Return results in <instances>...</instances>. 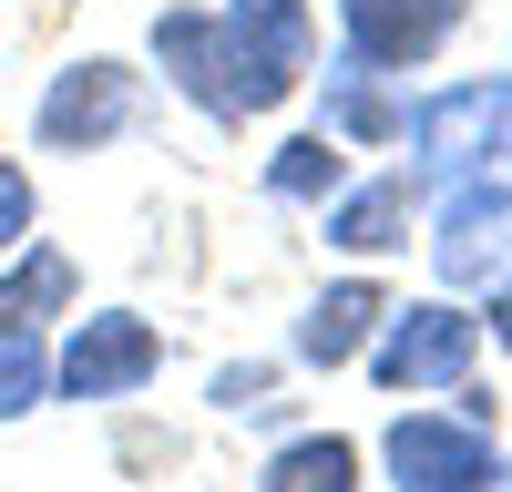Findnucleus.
<instances>
[{
  "instance_id": "obj_1",
  "label": "nucleus",
  "mask_w": 512,
  "mask_h": 492,
  "mask_svg": "<svg viewBox=\"0 0 512 492\" xmlns=\"http://www.w3.org/2000/svg\"><path fill=\"white\" fill-rule=\"evenodd\" d=\"M410 175L451 185V175H512V72H451L410 93Z\"/></svg>"
},
{
  "instance_id": "obj_2",
  "label": "nucleus",
  "mask_w": 512,
  "mask_h": 492,
  "mask_svg": "<svg viewBox=\"0 0 512 492\" xmlns=\"http://www.w3.org/2000/svg\"><path fill=\"white\" fill-rule=\"evenodd\" d=\"M164 328L144 308H72L52 328V400L72 410H123V400H144L164 380Z\"/></svg>"
},
{
  "instance_id": "obj_3",
  "label": "nucleus",
  "mask_w": 512,
  "mask_h": 492,
  "mask_svg": "<svg viewBox=\"0 0 512 492\" xmlns=\"http://www.w3.org/2000/svg\"><path fill=\"white\" fill-rule=\"evenodd\" d=\"M144 113H154V72H134L123 52H82V62H62L52 82H41V103H31V144L82 164V154L134 144Z\"/></svg>"
},
{
  "instance_id": "obj_4",
  "label": "nucleus",
  "mask_w": 512,
  "mask_h": 492,
  "mask_svg": "<svg viewBox=\"0 0 512 492\" xmlns=\"http://www.w3.org/2000/svg\"><path fill=\"white\" fill-rule=\"evenodd\" d=\"M482 308L472 298H390V318H379V339H369V380L390 390V400H431V390H461L482 369Z\"/></svg>"
},
{
  "instance_id": "obj_5",
  "label": "nucleus",
  "mask_w": 512,
  "mask_h": 492,
  "mask_svg": "<svg viewBox=\"0 0 512 492\" xmlns=\"http://www.w3.org/2000/svg\"><path fill=\"white\" fill-rule=\"evenodd\" d=\"M379 472H390V492H502L512 451H502V431L461 421V410L410 400L379 421Z\"/></svg>"
},
{
  "instance_id": "obj_6",
  "label": "nucleus",
  "mask_w": 512,
  "mask_h": 492,
  "mask_svg": "<svg viewBox=\"0 0 512 492\" xmlns=\"http://www.w3.org/2000/svg\"><path fill=\"white\" fill-rule=\"evenodd\" d=\"M420 246H431V277L451 287V298H492V287L512 277V175H451V185H431Z\"/></svg>"
},
{
  "instance_id": "obj_7",
  "label": "nucleus",
  "mask_w": 512,
  "mask_h": 492,
  "mask_svg": "<svg viewBox=\"0 0 512 492\" xmlns=\"http://www.w3.org/2000/svg\"><path fill=\"white\" fill-rule=\"evenodd\" d=\"M216 21H226V52H236L246 123L318 82V0H216Z\"/></svg>"
},
{
  "instance_id": "obj_8",
  "label": "nucleus",
  "mask_w": 512,
  "mask_h": 492,
  "mask_svg": "<svg viewBox=\"0 0 512 492\" xmlns=\"http://www.w3.org/2000/svg\"><path fill=\"white\" fill-rule=\"evenodd\" d=\"M144 52H154L164 93H175L185 113H205L216 134H246V93H236V52H226L216 0H164L154 31H144Z\"/></svg>"
},
{
  "instance_id": "obj_9",
  "label": "nucleus",
  "mask_w": 512,
  "mask_h": 492,
  "mask_svg": "<svg viewBox=\"0 0 512 492\" xmlns=\"http://www.w3.org/2000/svg\"><path fill=\"white\" fill-rule=\"evenodd\" d=\"M328 31H338L328 52L410 82V72H431L451 41L472 31V0H328Z\"/></svg>"
},
{
  "instance_id": "obj_10",
  "label": "nucleus",
  "mask_w": 512,
  "mask_h": 492,
  "mask_svg": "<svg viewBox=\"0 0 512 492\" xmlns=\"http://www.w3.org/2000/svg\"><path fill=\"white\" fill-rule=\"evenodd\" d=\"M420 216H431V185H420L410 164H369V175H349L318 205V236H328V257H349V267H390V257H410Z\"/></svg>"
},
{
  "instance_id": "obj_11",
  "label": "nucleus",
  "mask_w": 512,
  "mask_h": 492,
  "mask_svg": "<svg viewBox=\"0 0 512 492\" xmlns=\"http://www.w3.org/2000/svg\"><path fill=\"white\" fill-rule=\"evenodd\" d=\"M379 318H390V277H369V267L328 277L318 298L287 318V369H308V380H328V369H359L369 339H379Z\"/></svg>"
},
{
  "instance_id": "obj_12",
  "label": "nucleus",
  "mask_w": 512,
  "mask_h": 492,
  "mask_svg": "<svg viewBox=\"0 0 512 492\" xmlns=\"http://www.w3.org/2000/svg\"><path fill=\"white\" fill-rule=\"evenodd\" d=\"M318 134H338L349 154H390L410 134V82L369 72L349 52H328V72H318Z\"/></svg>"
},
{
  "instance_id": "obj_13",
  "label": "nucleus",
  "mask_w": 512,
  "mask_h": 492,
  "mask_svg": "<svg viewBox=\"0 0 512 492\" xmlns=\"http://www.w3.org/2000/svg\"><path fill=\"white\" fill-rule=\"evenodd\" d=\"M82 308V257L52 236H21L11 257H0V318L11 328H62Z\"/></svg>"
},
{
  "instance_id": "obj_14",
  "label": "nucleus",
  "mask_w": 512,
  "mask_h": 492,
  "mask_svg": "<svg viewBox=\"0 0 512 492\" xmlns=\"http://www.w3.org/2000/svg\"><path fill=\"white\" fill-rule=\"evenodd\" d=\"M256 492H369V451L349 431H287L267 462H256Z\"/></svg>"
},
{
  "instance_id": "obj_15",
  "label": "nucleus",
  "mask_w": 512,
  "mask_h": 492,
  "mask_svg": "<svg viewBox=\"0 0 512 492\" xmlns=\"http://www.w3.org/2000/svg\"><path fill=\"white\" fill-rule=\"evenodd\" d=\"M349 175H359V154L338 144V134H318V123H297V134H287L267 164H256L267 205H308V216H318V205H328L338 185H349Z\"/></svg>"
},
{
  "instance_id": "obj_16",
  "label": "nucleus",
  "mask_w": 512,
  "mask_h": 492,
  "mask_svg": "<svg viewBox=\"0 0 512 492\" xmlns=\"http://www.w3.org/2000/svg\"><path fill=\"white\" fill-rule=\"evenodd\" d=\"M52 410V328H11L0 318V431Z\"/></svg>"
},
{
  "instance_id": "obj_17",
  "label": "nucleus",
  "mask_w": 512,
  "mask_h": 492,
  "mask_svg": "<svg viewBox=\"0 0 512 492\" xmlns=\"http://www.w3.org/2000/svg\"><path fill=\"white\" fill-rule=\"evenodd\" d=\"M277 380H287V359H226L216 380H205V410H226V421H277Z\"/></svg>"
},
{
  "instance_id": "obj_18",
  "label": "nucleus",
  "mask_w": 512,
  "mask_h": 492,
  "mask_svg": "<svg viewBox=\"0 0 512 492\" xmlns=\"http://www.w3.org/2000/svg\"><path fill=\"white\" fill-rule=\"evenodd\" d=\"M21 236H41V185H31V164L0 154V257H11Z\"/></svg>"
},
{
  "instance_id": "obj_19",
  "label": "nucleus",
  "mask_w": 512,
  "mask_h": 492,
  "mask_svg": "<svg viewBox=\"0 0 512 492\" xmlns=\"http://www.w3.org/2000/svg\"><path fill=\"white\" fill-rule=\"evenodd\" d=\"M451 410H461V421H482V431H502V390L482 380V369H472V380L451 390Z\"/></svg>"
},
{
  "instance_id": "obj_20",
  "label": "nucleus",
  "mask_w": 512,
  "mask_h": 492,
  "mask_svg": "<svg viewBox=\"0 0 512 492\" xmlns=\"http://www.w3.org/2000/svg\"><path fill=\"white\" fill-rule=\"evenodd\" d=\"M472 308H482V339H492V349H512V277L492 287V298H472Z\"/></svg>"
},
{
  "instance_id": "obj_21",
  "label": "nucleus",
  "mask_w": 512,
  "mask_h": 492,
  "mask_svg": "<svg viewBox=\"0 0 512 492\" xmlns=\"http://www.w3.org/2000/svg\"><path fill=\"white\" fill-rule=\"evenodd\" d=\"M502 492H512V472H502Z\"/></svg>"
}]
</instances>
